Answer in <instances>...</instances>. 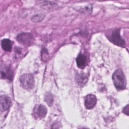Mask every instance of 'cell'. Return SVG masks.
<instances>
[{
	"label": "cell",
	"mask_w": 129,
	"mask_h": 129,
	"mask_svg": "<svg viewBox=\"0 0 129 129\" xmlns=\"http://www.w3.org/2000/svg\"><path fill=\"white\" fill-rule=\"evenodd\" d=\"M112 80L116 88L119 90H124L126 88V80L121 69L115 71L112 75Z\"/></svg>",
	"instance_id": "cell-1"
},
{
	"label": "cell",
	"mask_w": 129,
	"mask_h": 129,
	"mask_svg": "<svg viewBox=\"0 0 129 129\" xmlns=\"http://www.w3.org/2000/svg\"><path fill=\"white\" fill-rule=\"evenodd\" d=\"M21 86L25 89L30 90L32 89L35 85L33 76L31 74H24L20 78Z\"/></svg>",
	"instance_id": "cell-2"
},
{
	"label": "cell",
	"mask_w": 129,
	"mask_h": 129,
	"mask_svg": "<svg viewBox=\"0 0 129 129\" xmlns=\"http://www.w3.org/2000/svg\"><path fill=\"white\" fill-rule=\"evenodd\" d=\"M109 40L115 45L119 46L124 47L125 45V42L124 39L120 35V30L116 29L113 30L108 37Z\"/></svg>",
	"instance_id": "cell-3"
},
{
	"label": "cell",
	"mask_w": 129,
	"mask_h": 129,
	"mask_svg": "<svg viewBox=\"0 0 129 129\" xmlns=\"http://www.w3.org/2000/svg\"><path fill=\"white\" fill-rule=\"evenodd\" d=\"M16 39L19 43L23 45H28L32 42L33 37L30 33L22 32L17 35Z\"/></svg>",
	"instance_id": "cell-4"
},
{
	"label": "cell",
	"mask_w": 129,
	"mask_h": 129,
	"mask_svg": "<svg viewBox=\"0 0 129 129\" xmlns=\"http://www.w3.org/2000/svg\"><path fill=\"white\" fill-rule=\"evenodd\" d=\"M47 110L46 107L43 104H39L35 106L34 108V113L35 116L40 119L43 118L47 114Z\"/></svg>",
	"instance_id": "cell-5"
},
{
	"label": "cell",
	"mask_w": 129,
	"mask_h": 129,
	"mask_svg": "<svg viewBox=\"0 0 129 129\" xmlns=\"http://www.w3.org/2000/svg\"><path fill=\"white\" fill-rule=\"evenodd\" d=\"M97 103V98L94 95L88 94L85 97L84 104L86 108L91 109L94 108Z\"/></svg>",
	"instance_id": "cell-6"
},
{
	"label": "cell",
	"mask_w": 129,
	"mask_h": 129,
	"mask_svg": "<svg viewBox=\"0 0 129 129\" xmlns=\"http://www.w3.org/2000/svg\"><path fill=\"white\" fill-rule=\"evenodd\" d=\"M11 105V100L10 98L5 95L1 96L0 101V108L2 111L8 110Z\"/></svg>",
	"instance_id": "cell-7"
},
{
	"label": "cell",
	"mask_w": 129,
	"mask_h": 129,
	"mask_svg": "<svg viewBox=\"0 0 129 129\" xmlns=\"http://www.w3.org/2000/svg\"><path fill=\"white\" fill-rule=\"evenodd\" d=\"M87 61L86 56L82 53H80L76 58L77 67L81 69H84L87 64Z\"/></svg>",
	"instance_id": "cell-8"
},
{
	"label": "cell",
	"mask_w": 129,
	"mask_h": 129,
	"mask_svg": "<svg viewBox=\"0 0 129 129\" xmlns=\"http://www.w3.org/2000/svg\"><path fill=\"white\" fill-rule=\"evenodd\" d=\"M2 47L6 51H10L12 50V42L9 39H4L2 41Z\"/></svg>",
	"instance_id": "cell-9"
},
{
	"label": "cell",
	"mask_w": 129,
	"mask_h": 129,
	"mask_svg": "<svg viewBox=\"0 0 129 129\" xmlns=\"http://www.w3.org/2000/svg\"><path fill=\"white\" fill-rule=\"evenodd\" d=\"M77 82L78 84L80 86L84 85L87 81V77L84 74H78L77 77Z\"/></svg>",
	"instance_id": "cell-10"
},
{
	"label": "cell",
	"mask_w": 129,
	"mask_h": 129,
	"mask_svg": "<svg viewBox=\"0 0 129 129\" xmlns=\"http://www.w3.org/2000/svg\"><path fill=\"white\" fill-rule=\"evenodd\" d=\"M44 100L45 102L48 104V105L51 106L52 105L53 102V95L50 92L46 93L44 95Z\"/></svg>",
	"instance_id": "cell-11"
},
{
	"label": "cell",
	"mask_w": 129,
	"mask_h": 129,
	"mask_svg": "<svg viewBox=\"0 0 129 129\" xmlns=\"http://www.w3.org/2000/svg\"><path fill=\"white\" fill-rule=\"evenodd\" d=\"M45 17V15L43 14H38L34 15L31 18V20L34 22H39L41 21Z\"/></svg>",
	"instance_id": "cell-12"
},
{
	"label": "cell",
	"mask_w": 129,
	"mask_h": 129,
	"mask_svg": "<svg viewBox=\"0 0 129 129\" xmlns=\"http://www.w3.org/2000/svg\"><path fill=\"white\" fill-rule=\"evenodd\" d=\"M123 112L127 115H128V104H127L126 106H125L122 110Z\"/></svg>",
	"instance_id": "cell-13"
}]
</instances>
